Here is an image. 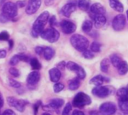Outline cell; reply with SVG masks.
I'll return each instance as SVG.
<instances>
[{
	"label": "cell",
	"instance_id": "obj_1",
	"mask_svg": "<svg viewBox=\"0 0 128 115\" xmlns=\"http://www.w3.org/2000/svg\"><path fill=\"white\" fill-rule=\"evenodd\" d=\"M49 17H50L49 12L45 11H43L37 17V19L36 20V21L33 23L32 29V32H31V34H32V37L37 38L39 35H41V33L44 30V26L46 25L47 22L49 20Z\"/></svg>",
	"mask_w": 128,
	"mask_h": 115
},
{
	"label": "cell",
	"instance_id": "obj_2",
	"mask_svg": "<svg viewBox=\"0 0 128 115\" xmlns=\"http://www.w3.org/2000/svg\"><path fill=\"white\" fill-rule=\"evenodd\" d=\"M71 44L79 52H84L89 46V41L82 35L75 34L70 38Z\"/></svg>",
	"mask_w": 128,
	"mask_h": 115
},
{
	"label": "cell",
	"instance_id": "obj_3",
	"mask_svg": "<svg viewBox=\"0 0 128 115\" xmlns=\"http://www.w3.org/2000/svg\"><path fill=\"white\" fill-rule=\"evenodd\" d=\"M90 104H91L90 97L88 94L83 92H79L78 93H77L72 100V105L76 108H83Z\"/></svg>",
	"mask_w": 128,
	"mask_h": 115
},
{
	"label": "cell",
	"instance_id": "obj_4",
	"mask_svg": "<svg viewBox=\"0 0 128 115\" xmlns=\"http://www.w3.org/2000/svg\"><path fill=\"white\" fill-rule=\"evenodd\" d=\"M114 93V89L112 86H97L92 90V93L99 98H106Z\"/></svg>",
	"mask_w": 128,
	"mask_h": 115
},
{
	"label": "cell",
	"instance_id": "obj_5",
	"mask_svg": "<svg viewBox=\"0 0 128 115\" xmlns=\"http://www.w3.org/2000/svg\"><path fill=\"white\" fill-rule=\"evenodd\" d=\"M40 35L43 39L48 41L50 43H54L57 41L60 38L59 32L53 27L43 30Z\"/></svg>",
	"mask_w": 128,
	"mask_h": 115
},
{
	"label": "cell",
	"instance_id": "obj_6",
	"mask_svg": "<svg viewBox=\"0 0 128 115\" xmlns=\"http://www.w3.org/2000/svg\"><path fill=\"white\" fill-rule=\"evenodd\" d=\"M18 5L17 4L8 2H6L2 6V14H3L6 17H7L9 20L14 18L18 15Z\"/></svg>",
	"mask_w": 128,
	"mask_h": 115
},
{
	"label": "cell",
	"instance_id": "obj_7",
	"mask_svg": "<svg viewBox=\"0 0 128 115\" xmlns=\"http://www.w3.org/2000/svg\"><path fill=\"white\" fill-rule=\"evenodd\" d=\"M7 102L10 106L14 108L16 110H18L20 112H23L25 110L26 105L29 103L27 101H26L24 99H18L13 96L8 97Z\"/></svg>",
	"mask_w": 128,
	"mask_h": 115
},
{
	"label": "cell",
	"instance_id": "obj_8",
	"mask_svg": "<svg viewBox=\"0 0 128 115\" xmlns=\"http://www.w3.org/2000/svg\"><path fill=\"white\" fill-rule=\"evenodd\" d=\"M66 68L70 71L74 72L77 75V76L79 79H84L85 78L86 72L84 71V69L82 66L78 65L76 63L72 62V61L67 62L66 63Z\"/></svg>",
	"mask_w": 128,
	"mask_h": 115
},
{
	"label": "cell",
	"instance_id": "obj_9",
	"mask_svg": "<svg viewBox=\"0 0 128 115\" xmlns=\"http://www.w3.org/2000/svg\"><path fill=\"white\" fill-rule=\"evenodd\" d=\"M117 111V107L114 103L107 102L102 103L100 106V114L102 115H113Z\"/></svg>",
	"mask_w": 128,
	"mask_h": 115
},
{
	"label": "cell",
	"instance_id": "obj_10",
	"mask_svg": "<svg viewBox=\"0 0 128 115\" xmlns=\"http://www.w3.org/2000/svg\"><path fill=\"white\" fill-rule=\"evenodd\" d=\"M126 25V17L123 14L116 15L112 20V27L115 31L122 30Z\"/></svg>",
	"mask_w": 128,
	"mask_h": 115
},
{
	"label": "cell",
	"instance_id": "obj_11",
	"mask_svg": "<svg viewBox=\"0 0 128 115\" xmlns=\"http://www.w3.org/2000/svg\"><path fill=\"white\" fill-rule=\"evenodd\" d=\"M60 26L62 32L67 35L74 33L76 30V25L70 20H63L60 23Z\"/></svg>",
	"mask_w": 128,
	"mask_h": 115
},
{
	"label": "cell",
	"instance_id": "obj_12",
	"mask_svg": "<svg viewBox=\"0 0 128 115\" xmlns=\"http://www.w3.org/2000/svg\"><path fill=\"white\" fill-rule=\"evenodd\" d=\"M42 5L41 0H29L26 8V13L29 15H32L37 12Z\"/></svg>",
	"mask_w": 128,
	"mask_h": 115
},
{
	"label": "cell",
	"instance_id": "obj_13",
	"mask_svg": "<svg viewBox=\"0 0 128 115\" xmlns=\"http://www.w3.org/2000/svg\"><path fill=\"white\" fill-rule=\"evenodd\" d=\"M76 3L73 2H69L67 4H66L62 8H61V14L62 15H64L66 17H70L71 16V14L76 11Z\"/></svg>",
	"mask_w": 128,
	"mask_h": 115
},
{
	"label": "cell",
	"instance_id": "obj_14",
	"mask_svg": "<svg viewBox=\"0 0 128 115\" xmlns=\"http://www.w3.org/2000/svg\"><path fill=\"white\" fill-rule=\"evenodd\" d=\"M40 78H41L40 73L38 72V70H35L29 74L26 79L27 84L30 86H34L36 84H38V82L40 80Z\"/></svg>",
	"mask_w": 128,
	"mask_h": 115
},
{
	"label": "cell",
	"instance_id": "obj_15",
	"mask_svg": "<svg viewBox=\"0 0 128 115\" xmlns=\"http://www.w3.org/2000/svg\"><path fill=\"white\" fill-rule=\"evenodd\" d=\"M93 17L94 21V26L97 29H100L102 26H105L106 23V17L104 16V14H94Z\"/></svg>",
	"mask_w": 128,
	"mask_h": 115
},
{
	"label": "cell",
	"instance_id": "obj_16",
	"mask_svg": "<svg viewBox=\"0 0 128 115\" xmlns=\"http://www.w3.org/2000/svg\"><path fill=\"white\" fill-rule=\"evenodd\" d=\"M90 11L93 14H106L105 7L99 2L93 4L90 8Z\"/></svg>",
	"mask_w": 128,
	"mask_h": 115
},
{
	"label": "cell",
	"instance_id": "obj_17",
	"mask_svg": "<svg viewBox=\"0 0 128 115\" xmlns=\"http://www.w3.org/2000/svg\"><path fill=\"white\" fill-rule=\"evenodd\" d=\"M49 76L50 81L54 83H57L61 78V72L58 68H53L49 71Z\"/></svg>",
	"mask_w": 128,
	"mask_h": 115
},
{
	"label": "cell",
	"instance_id": "obj_18",
	"mask_svg": "<svg viewBox=\"0 0 128 115\" xmlns=\"http://www.w3.org/2000/svg\"><path fill=\"white\" fill-rule=\"evenodd\" d=\"M64 105V100L62 99H53L47 105L48 110H57Z\"/></svg>",
	"mask_w": 128,
	"mask_h": 115
},
{
	"label": "cell",
	"instance_id": "obj_19",
	"mask_svg": "<svg viewBox=\"0 0 128 115\" xmlns=\"http://www.w3.org/2000/svg\"><path fill=\"white\" fill-rule=\"evenodd\" d=\"M109 5L112 8L118 12H123L124 11V5L118 0H109Z\"/></svg>",
	"mask_w": 128,
	"mask_h": 115
},
{
	"label": "cell",
	"instance_id": "obj_20",
	"mask_svg": "<svg viewBox=\"0 0 128 115\" xmlns=\"http://www.w3.org/2000/svg\"><path fill=\"white\" fill-rule=\"evenodd\" d=\"M116 95L118 98V101L128 100V92L126 88H120L116 92Z\"/></svg>",
	"mask_w": 128,
	"mask_h": 115
},
{
	"label": "cell",
	"instance_id": "obj_21",
	"mask_svg": "<svg viewBox=\"0 0 128 115\" xmlns=\"http://www.w3.org/2000/svg\"><path fill=\"white\" fill-rule=\"evenodd\" d=\"M105 81H106V78L103 76H102L100 75H96V76H95V77H94L93 78L90 79V84L97 87V86H101L105 82Z\"/></svg>",
	"mask_w": 128,
	"mask_h": 115
},
{
	"label": "cell",
	"instance_id": "obj_22",
	"mask_svg": "<svg viewBox=\"0 0 128 115\" xmlns=\"http://www.w3.org/2000/svg\"><path fill=\"white\" fill-rule=\"evenodd\" d=\"M43 54H44V59L46 60H50L53 58V57L54 56V55H55V51H54V50L52 47H46L44 49Z\"/></svg>",
	"mask_w": 128,
	"mask_h": 115
},
{
	"label": "cell",
	"instance_id": "obj_23",
	"mask_svg": "<svg viewBox=\"0 0 128 115\" xmlns=\"http://www.w3.org/2000/svg\"><path fill=\"white\" fill-rule=\"evenodd\" d=\"M90 0H78V6L82 11H86L90 8Z\"/></svg>",
	"mask_w": 128,
	"mask_h": 115
},
{
	"label": "cell",
	"instance_id": "obj_24",
	"mask_svg": "<svg viewBox=\"0 0 128 115\" xmlns=\"http://www.w3.org/2000/svg\"><path fill=\"white\" fill-rule=\"evenodd\" d=\"M118 72L120 75H124L128 72V63L126 61H122L118 67Z\"/></svg>",
	"mask_w": 128,
	"mask_h": 115
},
{
	"label": "cell",
	"instance_id": "obj_25",
	"mask_svg": "<svg viewBox=\"0 0 128 115\" xmlns=\"http://www.w3.org/2000/svg\"><path fill=\"white\" fill-rule=\"evenodd\" d=\"M110 61L108 58H104L100 63V69L103 73H107L109 69Z\"/></svg>",
	"mask_w": 128,
	"mask_h": 115
},
{
	"label": "cell",
	"instance_id": "obj_26",
	"mask_svg": "<svg viewBox=\"0 0 128 115\" xmlns=\"http://www.w3.org/2000/svg\"><path fill=\"white\" fill-rule=\"evenodd\" d=\"M82 27L83 32H86V33H88V32H90L92 30V28H93V23H92V21L87 20L84 21V23H83Z\"/></svg>",
	"mask_w": 128,
	"mask_h": 115
},
{
	"label": "cell",
	"instance_id": "obj_27",
	"mask_svg": "<svg viewBox=\"0 0 128 115\" xmlns=\"http://www.w3.org/2000/svg\"><path fill=\"white\" fill-rule=\"evenodd\" d=\"M80 86V81L78 78H75L73 80H72L70 84H69V89L70 90H76L78 89Z\"/></svg>",
	"mask_w": 128,
	"mask_h": 115
},
{
	"label": "cell",
	"instance_id": "obj_28",
	"mask_svg": "<svg viewBox=\"0 0 128 115\" xmlns=\"http://www.w3.org/2000/svg\"><path fill=\"white\" fill-rule=\"evenodd\" d=\"M30 66L34 70H39L42 68V65L36 58H32L30 61Z\"/></svg>",
	"mask_w": 128,
	"mask_h": 115
},
{
	"label": "cell",
	"instance_id": "obj_29",
	"mask_svg": "<svg viewBox=\"0 0 128 115\" xmlns=\"http://www.w3.org/2000/svg\"><path fill=\"white\" fill-rule=\"evenodd\" d=\"M121 62H122V60L118 56L113 55V56H111V63H112L113 66H114L115 68H118Z\"/></svg>",
	"mask_w": 128,
	"mask_h": 115
},
{
	"label": "cell",
	"instance_id": "obj_30",
	"mask_svg": "<svg viewBox=\"0 0 128 115\" xmlns=\"http://www.w3.org/2000/svg\"><path fill=\"white\" fill-rule=\"evenodd\" d=\"M118 105L121 111L128 112V100L126 101H118Z\"/></svg>",
	"mask_w": 128,
	"mask_h": 115
},
{
	"label": "cell",
	"instance_id": "obj_31",
	"mask_svg": "<svg viewBox=\"0 0 128 115\" xmlns=\"http://www.w3.org/2000/svg\"><path fill=\"white\" fill-rule=\"evenodd\" d=\"M101 50V44L97 42V41H94L92 42L90 45V50L94 53H97L100 52Z\"/></svg>",
	"mask_w": 128,
	"mask_h": 115
},
{
	"label": "cell",
	"instance_id": "obj_32",
	"mask_svg": "<svg viewBox=\"0 0 128 115\" xmlns=\"http://www.w3.org/2000/svg\"><path fill=\"white\" fill-rule=\"evenodd\" d=\"M20 61V55H14V56L12 57V59L9 61V64L11 66H16L19 62Z\"/></svg>",
	"mask_w": 128,
	"mask_h": 115
},
{
	"label": "cell",
	"instance_id": "obj_33",
	"mask_svg": "<svg viewBox=\"0 0 128 115\" xmlns=\"http://www.w3.org/2000/svg\"><path fill=\"white\" fill-rule=\"evenodd\" d=\"M72 105L69 102L66 104L65 108H64L62 113V115H69L70 111H72Z\"/></svg>",
	"mask_w": 128,
	"mask_h": 115
},
{
	"label": "cell",
	"instance_id": "obj_34",
	"mask_svg": "<svg viewBox=\"0 0 128 115\" xmlns=\"http://www.w3.org/2000/svg\"><path fill=\"white\" fill-rule=\"evenodd\" d=\"M82 55L85 59H88V60H91L94 57V52H92L91 50H86L84 52H82Z\"/></svg>",
	"mask_w": 128,
	"mask_h": 115
},
{
	"label": "cell",
	"instance_id": "obj_35",
	"mask_svg": "<svg viewBox=\"0 0 128 115\" xmlns=\"http://www.w3.org/2000/svg\"><path fill=\"white\" fill-rule=\"evenodd\" d=\"M64 89V85L61 83H56L54 86V91L55 93L61 92Z\"/></svg>",
	"mask_w": 128,
	"mask_h": 115
},
{
	"label": "cell",
	"instance_id": "obj_36",
	"mask_svg": "<svg viewBox=\"0 0 128 115\" xmlns=\"http://www.w3.org/2000/svg\"><path fill=\"white\" fill-rule=\"evenodd\" d=\"M8 84L14 88H20L21 87V84L18 81H17L16 80L14 79H9L8 80Z\"/></svg>",
	"mask_w": 128,
	"mask_h": 115
},
{
	"label": "cell",
	"instance_id": "obj_37",
	"mask_svg": "<svg viewBox=\"0 0 128 115\" xmlns=\"http://www.w3.org/2000/svg\"><path fill=\"white\" fill-rule=\"evenodd\" d=\"M9 39V34L8 32L4 31L0 32V41H8Z\"/></svg>",
	"mask_w": 128,
	"mask_h": 115
},
{
	"label": "cell",
	"instance_id": "obj_38",
	"mask_svg": "<svg viewBox=\"0 0 128 115\" xmlns=\"http://www.w3.org/2000/svg\"><path fill=\"white\" fill-rule=\"evenodd\" d=\"M8 72L14 77H16L17 78V77H19V75H20L19 70L17 69H15V68H11V69H9V71Z\"/></svg>",
	"mask_w": 128,
	"mask_h": 115
},
{
	"label": "cell",
	"instance_id": "obj_39",
	"mask_svg": "<svg viewBox=\"0 0 128 115\" xmlns=\"http://www.w3.org/2000/svg\"><path fill=\"white\" fill-rule=\"evenodd\" d=\"M42 105V102L41 101H38L33 106V109H34V114L35 115H37V113H38V108L39 107Z\"/></svg>",
	"mask_w": 128,
	"mask_h": 115
},
{
	"label": "cell",
	"instance_id": "obj_40",
	"mask_svg": "<svg viewBox=\"0 0 128 115\" xmlns=\"http://www.w3.org/2000/svg\"><path fill=\"white\" fill-rule=\"evenodd\" d=\"M44 47H40V46H37V47H36V48H35V51H36V53L38 54V55H41L43 52H44Z\"/></svg>",
	"mask_w": 128,
	"mask_h": 115
},
{
	"label": "cell",
	"instance_id": "obj_41",
	"mask_svg": "<svg viewBox=\"0 0 128 115\" xmlns=\"http://www.w3.org/2000/svg\"><path fill=\"white\" fill-rule=\"evenodd\" d=\"M49 23H50V25L51 27H53L56 24V17L54 15L51 16L49 18Z\"/></svg>",
	"mask_w": 128,
	"mask_h": 115
},
{
	"label": "cell",
	"instance_id": "obj_42",
	"mask_svg": "<svg viewBox=\"0 0 128 115\" xmlns=\"http://www.w3.org/2000/svg\"><path fill=\"white\" fill-rule=\"evenodd\" d=\"M65 67H66V63L64 62V61H62L60 63H58L57 65V68L60 70H64V69H65Z\"/></svg>",
	"mask_w": 128,
	"mask_h": 115
},
{
	"label": "cell",
	"instance_id": "obj_43",
	"mask_svg": "<svg viewBox=\"0 0 128 115\" xmlns=\"http://www.w3.org/2000/svg\"><path fill=\"white\" fill-rule=\"evenodd\" d=\"M9 20V19L7 17H6L3 14H0V23H7L8 21Z\"/></svg>",
	"mask_w": 128,
	"mask_h": 115
},
{
	"label": "cell",
	"instance_id": "obj_44",
	"mask_svg": "<svg viewBox=\"0 0 128 115\" xmlns=\"http://www.w3.org/2000/svg\"><path fill=\"white\" fill-rule=\"evenodd\" d=\"M2 115H16V114L12 111V110H10V109H7L6 110Z\"/></svg>",
	"mask_w": 128,
	"mask_h": 115
},
{
	"label": "cell",
	"instance_id": "obj_45",
	"mask_svg": "<svg viewBox=\"0 0 128 115\" xmlns=\"http://www.w3.org/2000/svg\"><path fill=\"white\" fill-rule=\"evenodd\" d=\"M16 4L18 8H24L26 5V2L25 0H23V1H18Z\"/></svg>",
	"mask_w": 128,
	"mask_h": 115
},
{
	"label": "cell",
	"instance_id": "obj_46",
	"mask_svg": "<svg viewBox=\"0 0 128 115\" xmlns=\"http://www.w3.org/2000/svg\"><path fill=\"white\" fill-rule=\"evenodd\" d=\"M7 56V51L6 50H0V59L6 58Z\"/></svg>",
	"mask_w": 128,
	"mask_h": 115
},
{
	"label": "cell",
	"instance_id": "obj_47",
	"mask_svg": "<svg viewBox=\"0 0 128 115\" xmlns=\"http://www.w3.org/2000/svg\"><path fill=\"white\" fill-rule=\"evenodd\" d=\"M72 115H85L84 112L81 111H78V110H75L72 111Z\"/></svg>",
	"mask_w": 128,
	"mask_h": 115
},
{
	"label": "cell",
	"instance_id": "obj_48",
	"mask_svg": "<svg viewBox=\"0 0 128 115\" xmlns=\"http://www.w3.org/2000/svg\"><path fill=\"white\" fill-rule=\"evenodd\" d=\"M4 105V99H3V96L2 95V93H0V109H1L2 108Z\"/></svg>",
	"mask_w": 128,
	"mask_h": 115
},
{
	"label": "cell",
	"instance_id": "obj_49",
	"mask_svg": "<svg viewBox=\"0 0 128 115\" xmlns=\"http://www.w3.org/2000/svg\"><path fill=\"white\" fill-rule=\"evenodd\" d=\"M89 114L90 115H98L99 113L97 111H90Z\"/></svg>",
	"mask_w": 128,
	"mask_h": 115
},
{
	"label": "cell",
	"instance_id": "obj_50",
	"mask_svg": "<svg viewBox=\"0 0 128 115\" xmlns=\"http://www.w3.org/2000/svg\"><path fill=\"white\" fill-rule=\"evenodd\" d=\"M14 46V41L13 40H9V48L12 49Z\"/></svg>",
	"mask_w": 128,
	"mask_h": 115
},
{
	"label": "cell",
	"instance_id": "obj_51",
	"mask_svg": "<svg viewBox=\"0 0 128 115\" xmlns=\"http://www.w3.org/2000/svg\"><path fill=\"white\" fill-rule=\"evenodd\" d=\"M118 115H128V112H123V111H121Z\"/></svg>",
	"mask_w": 128,
	"mask_h": 115
},
{
	"label": "cell",
	"instance_id": "obj_52",
	"mask_svg": "<svg viewBox=\"0 0 128 115\" xmlns=\"http://www.w3.org/2000/svg\"><path fill=\"white\" fill-rule=\"evenodd\" d=\"M42 115H50L49 113H44V114H42Z\"/></svg>",
	"mask_w": 128,
	"mask_h": 115
},
{
	"label": "cell",
	"instance_id": "obj_53",
	"mask_svg": "<svg viewBox=\"0 0 128 115\" xmlns=\"http://www.w3.org/2000/svg\"><path fill=\"white\" fill-rule=\"evenodd\" d=\"M126 15H127V20H128V11H126Z\"/></svg>",
	"mask_w": 128,
	"mask_h": 115
},
{
	"label": "cell",
	"instance_id": "obj_54",
	"mask_svg": "<svg viewBox=\"0 0 128 115\" xmlns=\"http://www.w3.org/2000/svg\"><path fill=\"white\" fill-rule=\"evenodd\" d=\"M126 90H127V92H128V84H127V86H126Z\"/></svg>",
	"mask_w": 128,
	"mask_h": 115
}]
</instances>
